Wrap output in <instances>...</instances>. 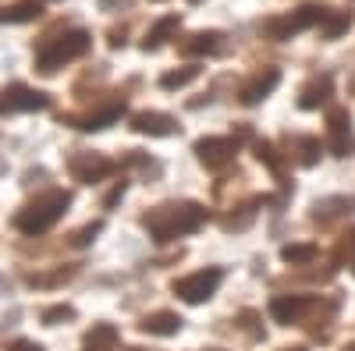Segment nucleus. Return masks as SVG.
<instances>
[{
    "label": "nucleus",
    "mask_w": 355,
    "mask_h": 351,
    "mask_svg": "<svg viewBox=\"0 0 355 351\" xmlns=\"http://www.w3.org/2000/svg\"><path fill=\"white\" fill-rule=\"evenodd\" d=\"M146 231L153 242H174L182 234H192L206 224V210L199 202H164V206L146 213Z\"/></svg>",
    "instance_id": "obj_1"
},
{
    "label": "nucleus",
    "mask_w": 355,
    "mask_h": 351,
    "mask_svg": "<svg viewBox=\"0 0 355 351\" xmlns=\"http://www.w3.org/2000/svg\"><path fill=\"white\" fill-rule=\"evenodd\" d=\"M234 153H239L234 138H217V135H210V138H199V142H196V156H199L206 167H214V170L227 167V163L234 160Z\"/></svg>",
    "instance_id": "obj_7"
},
{
    "label": "nucleus",
    "mask_w": 355,
    "mask_h": 351,
    "mask_svg": "<svg viewBox=\"0 0 355 351\" xmlns=\"http://www.w3.org/2000/svg\"><path fill=\"white\" fill-rule=\"evenodd\" d=\"M43 15L40 0H18V4L0 8V25H21V21H36Z\"/></svg>",
    "instance_id": "obj_14"
},
{
    "label": "nucleus",
    "mask_w": 355,
    "mask_h": 351,
    "mask_svg": "<svg viewBox=\"0 0 355 351\" xmlns=\"http://www.w3.org/2000/svg\"><path fill=\"white\" fill-rule=\"evenodd\" d=\"M291 351H302V348H291Z\"/></svg>",
    "instance_id": "obj_32"
},
{
    "label": "nucleus",
    "mask_w": 355,
    "mask_h": 351,
    "mask_svg": "<svg viewBox=\"0 0 355 351\" xmlns=\"http://www.w3.org/2000/svg\"><path fill=\"white\" fill-rule=\"evenodd\" d=\"M50 96L28 89V85H11V89L0 93V114H11V110H46Z\"/></svg>",
    "instance_id": "obj_8"
},
{
    "label": "nucleus",
    "mask_w": 355,
    "mask_h": 351,
    "mask_svg": "<svg viewBox=\"0 0 355 351\" xmlns=\"http://www.w3.org/2000/svg\"><path fill=\"white\" fill-rule=\"evenodd\" d=\"M64 319H75L71 305H50V309H43V323L46 327H57V323H64Z\"/></svg>",
    "instance_id": "obj_24"
},
{
    "label": "nucleus",
    "mask_w": 355,
    "mask_h": 351,
    "mask_svg": "<svg viewBox=\"0 0 355 351\" xmlns=\"http://www.w3.org/2000/svg\"><path fill=\"white\" fill-rule=\"evenodd\" d=\"M157 4H160V0H157Z\"/></svg>",
    "instance_id": "obj_33"
},
{
    "label": "nucleus",
    "mask_w": 355,
    "mask_h": 351,
    "mask_svg": "<svg viewBox=\"0 0 355 351\" xmlns=\"http://www.w3.org/2000/svg\"><path fill=\"white\" fill-rule=\"evenodd\" d=\"M110 170H114V163L103 160V156H96V153H78V156H71V178L82 181V185L103 181Z\"/></svg>",
    "instance_id": "obj_9"
},
{
    "label": "nucleus",
    "mask_w": 355,
    "mask_h": 351,
    "mask_svg": "<svg viewBox=\"0 0 355 351\" xmlns=\"http://www.w3.org/2000/svg\"><path fill=\"white\" fill-rule=\"evenodd\" d=\"M331 93H334L331 75H320V78H313V82H306V85H302V93H299V107H302V110H320L323 103L331 100Z\"/></svg>",
    "instance_id": "obj_12"
},
{
    "label": "nucleus",
    "mask_w": 355,
    "mask_h": 351,
    "mask_svg": "<svg viewBox=\"0 0 355 351\" xmlns=\"http://www.w3.org/2000/svg\"><path fill=\"white\" fill-rule=\"evenodd\" d=\"M178 25H182V18L178 15H167V18H160L150 33H146V39H142V50H157V46H164L174 33H178Z\"/></svg>",
    "instance_id": "obj_17"
},
{
    "label": "nucleus",
    "mask_w": 355,
    "mask_h": 351,
    "mask_svg": "<svg viewBox=\"0 0 355 351\" xmlns=\"http://www.w3.org/2000/svg\"><path fill=\"white\" fill-rule=\"evenodd\" d=\"M206 351H220V348H206Z\"/></svg>",
    "instance_id": "obj_29"
},
{
    "label": "nucleus",
    "mask_w": 355,
    "mask_h": 351,
    "mask_svg": "<svg viewBox=\"0 0 355 351\" xmlns=\"http://www.w3.org/2000/svg\"><path fill=\"white\" fill-rule=\"evenodd\" d=\"M220 280H224V273L217 267L199 270V273H189L182 280H174V295L182 298V302H189V305H199L206 298H214V291L220 287Z\"/></svg>",
    "instance_id": "obj_5"
},
{
    "label": "nucleus",
    "mask_w": 355,
    "mask_h": 351,
    "mask_svg": "<svg viewBox=\"0 0 355 351\" xmlns=\"http://www.w3.org/2000/svg\"><path fill=\"white\" fill-rule=\"evenodd\" d=\"M68 206H71V195L64 188H50V192L36 195L33 202H25V206L18 210V217H15V227L21 234H43L64 217Z\"/></svg>",
    "instance_id": "obj_2"
},
{
    "label": "nucleus",
    "mask_w": 355,
    "mask_h": 351,
    "mask_svg": "<svg viewBox=\"0 0 355 351\" xmlns=\"http://www.w3.org/2000/svg\"><path fill=\"white\" fill-rule=\"evenodd\" d=\"M345 252H348V267H352V273H355V227L345 234Z\"/></svg>",
    "instance_id": "obj_27"
},
{
    "label": "nucleus",
    "mask_w": 355,
    "mask_h": 351,
    "mask_svg": "<svg viewBox=\"0 0 355 351\" xmlns=\"http://www.w3.org/2000/svg\"><path fill=\"white\" fill-rule=\"evenodd\" d=\"M89 46H93V36H89L85 28H71V33H64V36L50 39L46 46H40L36 68H40L43 75H53L57 68H64V64L78 61V57H85Z\"/></svg>",
    "instance_id": "obj_3"
},
{
    "label": "nucleus",
    "mask_w": 355,
    "mask_h": 351,
    "mask_svg": "<svg viewBox=\"0 0 355 351\" xmlns=\"http://www.w3.org/2000/svg\"><path fill=\"white\" fill-rule=\"evenodd\" d=\"M114 344H117V330L110 323H96L82 341L85 351H114Z\"/></svg>",
    "instance_id": "obj_18"
},
{
    "label": "nucleus",
    "mask_w": 355,
    "mask_h": 351,
    "mask_svg": "<svg viewBox=\"0 0 355 351\" xmlns=\"http://www.w3.org/2000/svg\"><path fill=\"white\" fill-rule=\"evenodd\" d=\"M220 33H196V36H189L182 46H178V50H182L185 57H206V53H217L220 50Z\"/></svg>",
    "instance_id": "obj_16"
},
{
    "label": "nucleus",
    "mask_w": 355,
    "mask_h": 351,
    "mask_svg": "<svg viewBox=\"0 0 355 351\" xmlns=\"http://www.w3.org/2000/svg\"><path fill=\"white\" fill-rule=\"evenodd\" d=\"M8 351H43V348H40L36 341H15V344H11Z\"/></svg>",
    "instance_id": "obj_28"
},
{
    "label": "nucleus",
    "mask_w": 355,
    "mask_h": 351,
    "mask_svg": "<svg viewBox=\"0 0 355 351\" xmlns=\"http://www.w3.org/2000/svg\"><path fill=\"white\" fill-rule=\"evenodd\" d=\"M327 132H331V153L334 156H348L355 150V135H352V117L345 107H334L327 114Z\"/></svg>",
    "instance_id": "obj_6"
},
{
    "label": "nucleus",
    "mask_w": 355,
    "mask_h": 351,
    "mask_svg": "<svg viewBox=\"0 0 355 351\" xmlns=\"http://www.w3.org/2000/svg\"><path fill=\"white\" fill-rule=\"evenodd\" d=\"M281 259L291 262V267H306V262L316 259V245H284L281 249Z\"/></svg>",
    "instance_id": "obj_21"
},
{
    "label": "nucleus",
    "mask_w": 355,
    "mask_h": 351,
    "mask_svg": "<svg viewBox=\"0 0 355 351\" xmlns=\"http://www.w3.org/2000/svg\"><path fill=\"white\" fill-rule=\"evenodd\" d=\"M121 117H125V103H114V107H107V110L89 114L78 128H82V132H103V128H110L114 121H121Z\"/></svg>",
    "instance_id": "obj_19"
},
{
    "label": "nucleus",
    "mask_w": 355,
    "mask_h": 351,
    "mask_svg": "<svg viewBox=\"0 0 355 351\" xmlns=\"http://www.w3.org/2000/svg\"><path fill=\"white\" fill-rule=\"evenodd\" d=\"M320 28H323V36H327V39H338L341 33H348V28H352V11H331L327 21H323Z\"/></svg>",
    "instance_id": "obj_20"
},
{
    "label": "nucleus",
    "mask_w": 355,
    "mask_h": 351,
    "mask_svg": "<svg viewBox=\"0 0 355 351\" xmlns=\"http://www.w3.org/2000/svg\"><path fill=\"white\" fill-rule=\"evenodd\" d=\"M256 160H259V163H266V167H270V170L277 174V178H281V174H284V163H281V156H277V150H274L270 142H256Z\"/></svg>",
    "instance_id": "obj_22"
},
{
    "label": "nucleus",
    "mask_w": 355,
    "mask_h": 351,
    "mask_svg": "<svg viewBox=\"0 0 355 351\" xmlns=\"http://www.w3.org/2000/svg\"><path fill=\"white\" fill-rule=\"evenodd\" d=\"M299 145H302V163L313 167V163L320 160V142H316V138H299Z\"/></svg>",
    "instance_id": "obj_26"
},
{
    "label": "nucleus",
    "mask_w": 355,
    "mask_h": 351,
    "mask_svg": "<svg viewBox=\"0 0 355 351\" xmlns=\"http://www.w3.org/2000/svg\"><path fill=\"white\" fill-rule=\"evenodd\" d=\"M327 15H331V8H316V4H309V8H299L295 15H284V18H270L266 21V36L270 39H291L295 33H306V28H313V25H323L327 21Z\"/></svg>",
    "instance_id": "obj_4"
},
{
    "label": "nucleus",
    "mask_w": 355,
    "mask_h": 351,
    "mask_svg": "<svg viewBox=\"0 0 355 351\" xmlns=\"http://www.w3.org/2000/svg\"><path fill=\"white\" fill-rule=\"evenodd\" d=\"M100 231H103V224H100V220H96V224H89V227H82L78 234H71V245H75V249L89 245V242H93V238H96Z\"/></svg>",
    "instance_id": "obj_25"
},
{
    "label": "nucleus",
    "mask_w": 355,
    "mask_h": 351,
    "mask_svg": "<svg viewBox=\"0 0 355 351\" xmlns=\"http://www.w3.org/2000/svg\"><path fill=\"white\" fill-rule=\"evenodd\" d=\"M345 351H355V344H352V348H345Z\"/></svg>",
    "instance_id": "obj_30"
},
{
    "label": "nucleus",
    "mask_w": 355,
    "mask_h": 351,
    "mask_svg": "<svg viewBox=\"0 0 355 351\" xmlns=\"http://www.w3.org/2000/svg\"><path fill=\"white\" fill-rule=\"evenodd\" d=\"M132 132H139V135H153V138H164V135H174V132H178V121H174L171 114L142 110V114H132Z\"/></svg>",
    "instance_id": "obj_10"
},
{
    "label": "nucleus",
    "mask_w": 355,
    "mask_h": 351,
    "mask_svg": "<svg viewBox=\"0 0 355 351\" xmlns=\"http://www.w3.org/2000/svg\"><path fill=\"white\" fill-rule=\"evenodd\" d=\"M189 4H199V0H189Z\"/></svg>",
    "instance_id": "obj_31"
},
{
    "label": "nucleus",
    "mask_w": 355,
    "mask_h": 351,
    "mask_svg": "<svg viewBox=\"0 0 355 351\" xmlns=\"http://www.w3.org/2000/svg\"><path fill=\"white\" fill-rule=\"evenodd\" d=\"M277 82H281V71L277 68H266V71H259L252 82H245L242 85V103L245 107H256L259 100H266L274 89H277Z\"/></svg>",
    "instance_id": "obj_11"
},
{
    "label": "nucleus",
    "mask_w": 355,
    "mask_h": 351,
    "mask_svg": "<svg viewBox=\"0 0 355 351\" xmlns=\"http://www.w3.org/2000/svg\"><path fill=\"white\" fill-rule=\"evenodd\" d=\"M142 334H153V337H171L182 330V316L178 312H153V316H146L142 319Z\"/></svg>",
    "instance_id": "obj_15"
},
{
    "label": "nucleus",
    "mask_w": 355,
    "mask_h": 351,
    "mask_svg": "<svg viewBox=\"0 0 355 351\" xmlns=\"http://www.w3.org/2000/svg\"><path fill=\"white\" fill-rule=\"evenodd\" d=\"M196 78H199V68H182V71H167L160 78V85H164V89H182V85H189Z\"/></svg>",
    "instance_id": "obj_23"
},
{
    "label": "nucleus",
    "mask_w": 355,
    "mask_h": 351,
    "mask_svg": "<svg viewBox=\"0 0 355 351\" xmlns=\"http://www.w3.org/2000/svg\"><path fill=\"white\" fill-rule=\"evenodd\" d=\"M302 312H306V298H299V295H281V298L270 302V316H274V323H281V327L299 323Z\"/></svg>",
    "instance_id": "obj_13"
}]
</instances>
